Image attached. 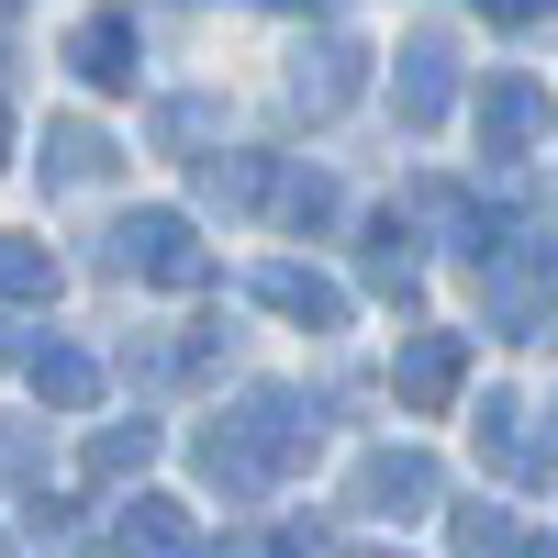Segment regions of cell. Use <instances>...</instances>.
Returning a JSON list of instances; mask_svg holds the SVG:
<instances>
[{
    "label": "cell",
    "mask_w": 558,
    "mask_h": 558,
    "mask_svg": "<svg viewBox=\"0 0 558 558\" xmlns=\"http://www.w3.org/2000/svg\"><path fill=\"white\" fill-rule=\"evenodd\" d=\"M436 502V458H413V447H380L357 470V514H425Z\"/></svg>",
    "instance_id": "7a4b0ae2"
},
{
    "label": "cell",
    "mask_w": 558,
    "mask_h": 558,
    "mask_svg": "<svg viewBox=\"0 0 558 558\" xmlns=\"http://www.w3.org/2000/svg\"><path fill=\"white\" fill-rule=\"evenodd\" d=\"M268 202H279V223H324V213H336V179L291 168V179H268Z\"/></svg>",
    "instance_id": "5bb4252c"
},
{
    "label": "cell",
    "mask_w": 558,
    "mask_h": 558,
    "mask_svg": "<svg viewBox=\"0 0 558 558\" xmlns=\"http://www.w3.org/2000/svg\"><path fill=\"white\" fill-rule=\"evenodd\" d=\"M0 302H57V257L23 246V235H0Z\"/></svg>",
    "instance_id": "7c38bea8"
},
{
    "label": "cell",
    "mask_w": 558,
    "mask_h": 558,
    "mask_svg": "<svg viewBox=\"0 0 558 558\" xmlns=\"http://www.w3.org/2000/svg\"><path fill=\"white\" fill-rule=\"evenodd\" d=\"M23 368H34V391L57 402V413H89V402H101V357H89V347H34Z\"/></svg>",
    "instance_id": "52a82bcc"
},
{
    "label": "cell",
    "mask_w": 558,
    "mask_h": 558,
    "mask_svg": "<svg viewBox=\"0 0 558 558\" xmlns=\"http://www.w3.org/2000/svg\"><path fill=\"white\" fill-rule=\"evenodd\" d=\"M357 68H368L357 45H324V57H302V101H313V112H347V101H357Z\"/></svg>",
    "instance_id": "8fae6325"
},
{
    "label": "cell",
    "mask_w": 558,
    "mask_h": 558,
    "mask_svg": "<svg viewBox=\"0 0 558 558\" xmlns=\"http://www.w3.org/2000/svg\"><path fill=\"white\" fill-rule=\"evenodd\" d=\"M525 558H558V547H525Z\"/></svg>",
    "instance_id": "44dd1931"
},
{
    "label": "cell",
    "mask_w": 558,
    "mask_h": 558,
    "mask_svg": "<svg viewBox=\"0 0 558 558\" xmlns=\"http://www.w3.org/2000/svg\"><path fill=\"white\" fill-rule=\"evenodd\" d=\"M536 134H547V89H536V78H492V89H481V146H492V157H525Z\"/></svg>",
    "instance_id": "3957f363"
},
{
    "label": "cell",
    "mask_w": 558,
    "mask_h": 558,
    "mask_svg": "<svg viewBox=\"0 0 558 558\" xmlns=\"http://www.w3.org/2000/svg\"><path fill=\"white\" fill-rule=\"evenodd\" d=\"M447 34H413V57H402V123H436L447 112Z\"/></svg>",
    "instance_id": "9c48e42d"
},
{
    "label": "cell",
    "mask_w": 558,
    "mask_h": 558,
    "mask_svg": "<svg viewBox=\"0 0 558 558\" xmlns=\"http://www.w3.org/2000/svg\"><path fill=\"white\" fill-rule=\"evenodd\" d=\"M279 12H336V0H279Z\"/></svg>",
    "instance_id": "d6986e66"
},
{
    "label": "cell",
    "mask_w": 558,
    "mask_h": 558,
    "mask_svg": "<svg viewBox=\"0 0 558 558\" xmlns=\"http://www.w3.org/2000/svg\"><path fill=\"white\" fill-rule=\"evenodd\" d=\"M112 168V146L89 123H45V179H68V191H89V179Z\"/></svg>",
    "instance_id": "30bf717a"
},
{
    "label": "cell",
    "mask_w": 558,
    "mask_h": 558,
    "mask_svg": "<svg viewBox=\"0 0 558 558\" xmlns=\"http://www.w3.org/2000/svg\"><path fill=\"white\" fill-rule=\"evenodd\" d=\"M458 368H470V347H458V336H413V347H402V402L436 413V402L458 391Z\"/></svg>",
    "instance_id": "ba28073f"
},
{
    "label": "cell",
    "mask_w": 558,
    "mask_h": 558,
    "mask_svg": "<svg viewBox=\"0 0 558 558\" xmlns=\"http://www.w3.org/2000/svg\"><path fill=\"white\" fill-rule=\"evenodd\" d=\"M368 558H380V547H368Z\"/></svg>",
    "instance_id": "7402d4cb"
},
{
    "label": "cell",
    "mask_w": 558,
    "mask_h": 558,
    "mask_svg": "<svg viewBox=\"0 0 558 558\" xmlns=\"http://www.w3.org/2000/svg\"><path fill=\"white\" fill-rule=\"evenodd\" d=\"M23 470H34V436H23V425H0V481H23Z\"/></svg>",
    "instance_id": "2e32d148"
},
{
    "label": "cell",
    "mask_w": 558,
    "mask_h": 558,
    "mask_svg": "<svg viewBox=\"0 0 558 558\" xmlns=\"http://www.w3.org/2000/svg\"><path fill=\"white\" fill-rule=\"evenodd\" d=\"M146 458H157V425H101L89 436V481H134Z\"/></svg>",
    "instance_id": "4fadbf2b"
},
{
    "label": "cell",
    "mask_w": 558,
    "mask_h": 558,
    "mask_svg": "<svg viewBox=\"0 0 558 558\" xmlns=\"http://www.w3.org/2000/svg\"><path fill=\"white\" fill-rule=\"evenodd\" d=\"M0 157H12V112H0Z\"/></svg>",
    "instance_id": "ffe728a7"
},
{
    "label": "cell",
    "mask_w": 558,
    "mask_h": 558,
    "mask_svg": "<svg viewBox=\"0 0 558 558\" xmlns=\"http://www.w3.org/2000/svg\"><path fill=\"white\" fill-rule=\"evenodd\" d=\"M257 302L291 313V324H347V291H336V279H313V268H257Z\"/></svg>",
    "instance_id": "8992f818"
},
{
    "label": "cell",
    "mask_w": 558,
    "mask_h": 558,
    "mask_svg": "<svg viewBox=\"0 0 558 558\" xmlns=\"http://www.w3.org/2000/svg\"><path fill=\"white\" fill-rule=\"evenodd\" d=\"M68 57H78V78H89V89H134V23H123V12H89Z\"/></svg>",
    "instance_id": "5b68a950"
},
{
    "label": "cell",
    "mask_w": 558,
    "mask_h": 558,
    "mask_svg": "<svg viewBox=\"0 0 558 558\" xmlns=\"http://www.w3.org/2000/svg\"><path fill=\"white\" fill-rule=\"evenodd\" d=\"M12 357H34V347H23V336H12V324H0V368H12Z\"/></svg>",
    "instance_id": "ac0fdd59"
},
{
    "label": "cell",
    "mask_w": 558,
    "mask_h": 558,
    "mask_svg": "<svg viewBox=\"0 0 558 558\" xmlns=\"http://www.w3.org/2000/svg\"><path fill=\"white\" fill-rule=\"evenodd\" d=\"M458 558H525L514 514H458Z\"/></svg>",
    "instance_id": "9a60e30c"
},
{
    "label": "cell",
    "mask_w": 558,
    "mask_h": 558,
    "mask_svg": "<svg viewBox=\"0 0 558 558\" xmlns=\"http://www.w3.org/2000/svg\"><path fill=\"white\" fill-rule=\"evenodd\" d=\"M123 558H202V525L146 492V502H123Z\"/></svg>",
    "instance_id": "277c9868"
},
{
    "label": "cell",
    "mask_w": 558,
    "mask_h": 558,
    "mask_svg": "<svg viewBox=\"0 0 558 558\" xmlns=\"http://www.w3.org/2000/svg\"><path fill=\"white\" fill-rule=\"evenodd\" d=\"M492 23H536V12H558V0H481Z\"/></svg>",
    "instance_id": "e0dca14e"
},
{
    "label": "cell",
    "mask_w": 558,
    "mask_h": 558,
    "mask_svg": "<svg viewBox=\"0 0 558 558\" xmlns=\"http://www.w3.org/2000/svg\"><path fill=\"white\" fill-rule=\"evenodd\" d=\"M112 268L157 279V291H202V279H213V257H202V235H191V213H134V223H112Z\"/></svg>",
    "instance_id": "6da1fadb"
}]
</instances>
